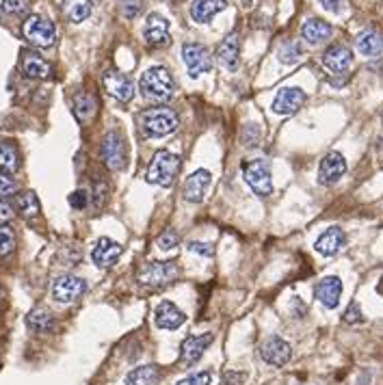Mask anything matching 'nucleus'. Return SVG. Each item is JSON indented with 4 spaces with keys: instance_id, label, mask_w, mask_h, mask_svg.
Here are the masks:
<instances>
[{
    "instance_id": "aec40b11",
    "label": "nucleus",
    "mask_w": 383,
    "mask_h": 385,
    "mask_svg": "<svg viewBox=\"0 0 383 385\" xmlns=\"http://www.w3.org/2000/svg\"><path fill=\"white\" fill-rule=\"evenodd\" d=\"M344 245H346V234L340 227H329L321 234L319 238H316L314 249H316V254L331 258V256L340 254V251L344 249Z\"/></svg>"
},
{
    "instance_id": "f257e3e1",
    "label": "nucleus",
    "mask_w": 383,
    "mask_h": 385,
    "mask_svg": "<svg viewBox=\"0 0 383 385\" xmlns=\"http://www.w3.org/2000/svg\"><path fill=\"white\" fill-rule=\"evenodd\" d=\"M139 89L145 100H152V102H169L176 93V80L169 74V70H165L162 65H154V68L145 70V74L141 76Z\"/></svg>"
},
{
    "instance_id": "37998d69",
    "label": "nucleus",
    "mask_w": 383,
    "mask_h": 385,
    "mask_svg": "<svg viewBox=\"0 0 383 385\" xmlns=\"http://www.w3.org/2000/svg\"><path fill=\"white\" fill-rule=\"evenodd\" d=\"M210 373H195V375H189L187 379H182L178 385H210Z\"/></svg>"
},
{
    "instance_id": "49530a36",
    "label": "nucleus",
    "mask_w": 383,
    "mask_h": 385,
    "mask_svg": "<svg viewBox=\"0 0 383 385\" xmlns=\"http://www.w3.org/2000/svg\"><path fill=\"white\" fill-rule=\"evenodd\" d=\"M13 206L7 202V199H0V225H7L13 219Z\"/></svg>"
},
{
    "instance_id": "c85d7f7f",
    "label": "nucleus",
    "mask_w": 383,
    "mask_h": 385,
    "mask_svg": "<svg viewBox=\"0 0 383 385\" xmlns=\"http://www.w3.org/2000/svg\"><path fill=\"white\" fill-rule=\"evenodd\" d=\"M63 13L72 24L85 22L91 15V0H63Z\"/></svg>"
},
{
    "instance_id": "09e8293b",
    "label": "nucleus",
    "mask_w": 383,
    "mask_h": 385,
    "mask_svg": "<svg viewBox=\"0 0 383 385\" xmlns=\"http://www.w3.org/2000/svg\"><path fill=\"white\" fill-rule=\"evenodd\" d=\"M165 3H174V0H165Z\"/></svg>"
},
{
    "instance_id": "39448f33",
    "label": "nucleus",
    "mask_w": 383,
    "mask_h": 385,
    "mask_svg": "<svg viewBox=\"0 0 383 385\" xmlns=\"http://www.w3.org/2000/svg\"><path fill=\"white\" fill-rule=\"evenodd\" d=\"M100 156L111 171H122L128 160V147L126 139L120 130H111L104 135L102 145H100Z\"/></svg>"
},
{
    "instance_id": "c03bdc74",
    "label": "nucleus",
    "mask_w": 383,
    "mask_h": 385,
    "mask_svg": "<svg viewBox=\"0 0 383 385\" xmlns=\"http://www.w3.org/2000/svg\"><path fill=\"white\" fill-rule=\"evenodd\" d=\"M321 3V7L325 9V11H329V13H342L344 11V7H346V0H319Z\"/></svg>"
},
{
    "instance_id": "c9c22d12",
    "label": "nucleus",
    "mask_w": 383,
    "mask_h": 385,
    "mask_svg": "<svg viewBox=\"0 0 383 385\" xmlns=\"http://www.w3.org/2000/svg\"><path fill=\"white\" fill-rule=\"evenodd\" d=\"M18 193V182H15L9 173L0 171V199H7Z\"/></svg>"
},
{
    "instance_id": "7ed1b4c3",
    "label": "nucleus",
    "mask_w": 383,
    "mask_h": 385,
    "mask_svg": "<svg viewBox=\"0 0 383 385\" xmlns=\"http://www.w3.org/2000/svg\"><path fill=\"white\" fill-rule=\"evenodd\" d=\"M180 167H182V160L178 154L169 152V149H158L147 167V182L156 184V187H162V189H169L174 187V182L180 173Z\"/></svg>"
},
{
    "instance_id": "58836bf2",
    "label": "nucleus",
    "mask_w": 383,
    "mask_h": 385,
    "mask_svg": "<svg viewBox=\"0 0 383 385\" xmlns=\"http://www.w3.org/2000/svg\"><path fill=\"white\" fill-rule=\"evenodd\" d=\"M3 9L11 15H24L28 11V0H3Z\"/></svg>"
},
{
    "instance_id": "ddd939ff",
    "label": "nucleus",
    "mask_w": 383,
    "mask_h": 385,
    "mask_svg": "<svg viewBox=\"0 0 383 385\" xmlns=\"http://www.w3.org/2000/svg\"><path fill=\"white\" fill-rule=\"evenodd\" d=\"M306 100H308V95L301 87H284V89H279V93L275 95L271 109L277 115H295L299 109L306 104Z\"/></svg>"
},
{
    "instance_id": "f03ea898",
    "label": "nucleus",
    "mask_w": 383,
    "mask_h": 385,
    "mask_svg": "<svg viewBox=\"0 0 383 385\" xmlns=\"http://www.w3.org/2000/svg\"><path fill=\"white\" fill-rule=\"evenodd\" d=\"M178 115L171 109H145L139 115V126L143 130V135L147 139H160V137H167L171 132L178 130Z\"/></svg>"
},
{
    "instance_id": "cd10ccee",
    "label": "nucleus",
    "mask_w": 383,
    "mask_h": 385,
    "mask_svg": "<svg viewBox=\"0 0 383 385\" xmlns=\"http://www.w3.org/2000/svg\"><path fill=\"white\" fill-rule=\"evenodd\" d=\"M160 381V368L154 364L139 366L135 370H130L126 377V385H158Z\"/></svg>"
},
{
    "instance_id": "79ce46f5",
    "label": "nucleus",
    "mask_w": 383,
    "mask_h": 385,
    "mask_svg": "<svg viewBox=\"0 0 383 385\" xmlns=\"http://www.w3.org/2000/svg\"><path fill=\"white\" fill-rule=\"evenodd\" d=\"M189 251H193V254H197V256H206V258H212L214 256V247L210 243L193 241V243H189Z\"/></svg>"
},
{
    "instance_id": "4468645a",
    "label": "nucleus",
    "mask_w": 383,
    "mask_h": 385,
    "mask_svg": "<svg viewBox=\"0 0 383 385\" xmlns=\"http://www.w3.org/2000/svg\"><path fill=\"white\" fill-rule=\"evenodd\" d=\"M260 357L269 366L281 368V366H286L290 361L292 348H290V344L286 340H281L279 336H273V338H269L260 346Z\"/></svg>"
},
{
    "instance_id": "a18cd8bd",
    "label": "nucleus",
    "mask_w": 383,
    "mask_h": 385,
    "mask_svg": "<svg viewBox=\"0 0 383 385\" xmlns=\"http://www.w3.org/2000/svg\"><path fill=\"white\" fill-rule=\"evenodd\" d=\"M247 379L245 373H239V370H225L223 373V385H243Z\"/></svg>"
},
{
    "instance_id": "4be33fe9",
    "label": "nucleus",
    "mask_w": 383,
    "mask_h": 385,
    "mask_svg": "<svg viewBox=\"0 0 383 385\" xmlns=\"http://www.w3.org/2000/svg\"><path fill=\"white\" fill-rule=\"evenodd\" d=\"M355 46L359 50V55L368 57V59H379L383 57V35L375 28H366L362 30L357 39H355Z\"/></svg>"
},
{
    "instance_id": "72a5a7b5",
    "label": "nucleus",
    "mask_w": 383,
    "mask_h": 385,
    "mask_svg": "<svg viewBox=\"0 0 383 385\" xmlns=\"http://www.w3.org/2000/svg\"><path fill=\"white\" fill-rule=\"evenodd\" d=\"M15 249V234L9 225H0V258H7Z\"/></svg>"
},
{
    "instance_id": "8fccbe9b",
    "label": "nucleus",
    "mask_w": 383,
    "mask_h": 385,
    "mask_svg": "<svg viewBox=\"0 0 383 385\" xmlns=\"http://www.w3.org/2000/svg\"><path fill=\"white\" fill-rule=\"evenodd\" d=\"M381 120H383V113H381Z\"/></svg>"
},
{
    "instance_id": "2f4dec72",
    "label": "nucleus",
    "mask_w": 383,
    "mask_h": 385,
    "mask_svg": "<svg viewBox=\"0 0 383 385\" xmlns=\"http://www.w3.org/2000/svg\"><path fill=\"white\" fill-rule=\"evenodd\" d=\"M74 113H76L78 120L87 122L89 117L95 115V97L91 93H87V91L76 93V97H74Z\"/></svg>"
},
{
    "instance_id": "f3484780",
    "label": "nucleus",
    "mask_w": 383,
    "mask_h": 385,
    "mask_svg": "<svg viewBox=\"0 0 383 385\" xmlns=\"http://www.w3.org/2000/svg\"><path fill=\"white\" fill-rule=\"evenodd\" d=\"M323 65L334 74H346L353 65V53L344 44H334L323 53Z\"/></svg>"
},
{
    "instance_id": "5701e85b",
    "label": "nucleus",
    "mask_w": 383,
    "mask_h": 385,
    "mask_svg": "<svg viewBox=\"0 0 383 385\" xmlns=\"http://www.w3.org/2000/svg\"><path fill=\"white\" fill-rule=\"evenodd\" d=\"M331 35H334V28H331V24L325 22V20H319V18H312V20L303 22V26H301V37L310 46L325 44Z\"/></svg>"
},
{
    "instance_id": "2eb2a0df",
    "label": "nucleus",
    "mask_w": 383,
    "mask_h": 385,
    "mask_svg": "<svg viewBox=\"0 0 383 385\" xmlns=\"http://www.w3.org/2000/svg\"><path fill=\"white\" fill-rule=\"evenodd\" d=\"M214 342V336L212 333H204V336H187L180 344V361L187 364V366H193L202 359L204 350Z\"/></svg>"
},
{
    "instance_id": "c756f323",
    "label": "nucleus",
    "mask_w": 383,
    "mask_h": 385,
    "mask_svg": "<svg viewBox=\"0 0 383 385\" xmlns=\"http://www.w3.org/2000/svg\"><path fill=\"white\" fill-rule=\"evenodd\" d=\"M0 169L5 173H15L20 169V152L9 141H0Z\"/></svg>"
},
{
    "instance_id": "6e6552de",
    "label": "nucleus",
    "mask_w": 383,
    "mask_h": 385,
    "mask_svg": "<svg viewBox=\"0 0 383 385\" xmlns=\"http://www.w3.org/2000/svg\"><path fill=\"white\" fill-rule=\"evenodd\" d=\"M182 61H185L191 78H197V76H202V74L212 70L210 53L202 44H185L182 46Z\"/></svg>"
},
{
    "instance_id": "6ab92c4d",
    "label": "nucleus",
    "mask_w": 383,
    "mask_h": 385,
    "mask_svg": "<svg viewBox=\"0 0 383 385\" xmlns=\"http://www.w3.org/2000/svg\"><path fill=\"white\" fill-rule=\"evenodd\" d=\"M314 297L319 299L327 310L338 308L340 297H342V281H340V277H336V275L323 277L319 283H316Z\"/></svg>"
},
{
    "instance_id": "4c0bfd02",
    "label": "nucleus",
    "mask_w": 383,
    "mask_h": 385,
    "mask_svg": "<svg viewBox=\"0 0 383 385\" xmlns=\"http://www.w3.org/2000/svg\"><path fill=\"white\" fill-rule=\"evenodd\" d=\"M342 321H344V323H348V325H357V323H362V321H364V318H362V310H359V303H357V301H353V303H348V308L344 310Z\"/></svg>"
},
{
    "instance_id": "f8f14e48",
    "label": "nucleus",
    "mask_w": 383,
    "mask_h": 385,
    "mask_svg": "<svg viewBox=\"0 0 383 385\" xmlns=\"http://www.w3.org/2000/svg\"><path fill=\"white\" fill-rule=\"evenodd\" d=\"M143 37L152 48H162V46L171 44L169 22L158 13H149L145 20V26H143Z\"/></svg>"
},
{
    "instance_id": "de8ad7c7",
    "label": "nucleus",
    "mask_w": 383,
    "mask_h": 385,
    "mask_svg": "<svg viewBox=\"0 0 383 385\" xmlns=\"http://www.w3.org/2000/svg\"><path fill=\"white\" fill-rule=\"evenodd\" d=\"M377 292L383 297V277H381V279H379V283H377Z\"/></svg>"
},
{
    "instance_id": "9d476101",
    "label": "nucleus",
    "mask_w": 383,
    "mask_h": 385,
    "mask_svg": "<svg viewBox=\"0 0 383 385\" xmlns=\"http://www.w3.org/2000/svg\"><path fill=\"white\" fill-rule=\"evenodd\" d=\"M346 173V158L340 152H329L319 165V184L321 187H334Z\"/></svg>"
},
{
    "instance_id": "a878e982",
    "label": "nucleus",
    "mask_w": 383,
    "mask_h": 385,
    "mask_svg": "<svg viewBox=\"0 0 383 385\" xmlns=\"http://www.w3.org/2000/svg\"><path fill=\"white\" fill-rule=\"evenodd\" d=\"M239 57H241V41L236 32H230V35L219 44V61L225 65L227 70L239 68Z\"/></svg>"
},
{
    "instance_id": "412c9836",
    "label": "nucleus",
    "mask_w": 383,
    "mask_h": 385,
    "mask_svg": "<svg viewBox=\"0 0 383 385\" xmlns=\"http://www.w3.org/2000/svg\"><path fill=\"white\" fill-rule=\"evenodd\" d=\"M185 321H187L185 312H182V310L174 303V301H162V303L154 310V323H156V327H160V329L174 331V329H178V327L185 325Z\"/></svg>"
},
{
    "instance_id": "9b49d317",
    "label": "nucleus",
    "mask_w": 383,
    "mask_h": 385,
    "mask_svg": "<svg viewBox=\"0 0 383 385\" xmlns=\"http://www.w3.org/2000/svg\"><path fill=\"white\" fill-rule=\"evenodd\" d=\"M212 184V176L208 169H197L195 173H191L185 182V189H182V197H185V202L191 204H202L204 197Z\"/></svg>"
},
{
    "instance_id": "7c9ffc66",
    "label": "nucleus",
    "mask_w": 383,
    "mask_h": 385,
    "mask_svg": "<svg viewBox=\"0 0 383 385\" xmlns=\"http://www.w3.org/2000/svg\"><path fill=\"white\" fill-rule=\"evenodd\" d=\"M15 210H18L24 216V219H32V216H37L39 210H41L37 195L32 193V191L15 195Z\"/></svg>"
},
{
    "instance_id": "423d86ee",
    "label": "nucleus",
    "mask_w": 383,
    "mask_h": 385,
    "mask_svg": "<svg viewBox=\"0 0 383 385\" xmlns=\"http://www.w3.org/2000/svg\"><path fill=\"white\" fill-rule=\"evenodd\" d=\"M24 37L30 46L37 48H50L57 39V28L44 15H28L24 26H22Z\"/></svg>"
},
{
    "instance_id": "e433bc0d",
    "label": "nucleus",
    "mask_w": 383,
    "mask_h": 385,
    "mask_svg": "<svg viewBox=\"0 0 383 385\" xmlns=\"http://www.w3.org/2000/svg\"><path fill=\"white\" fill-rule=\"evenodd\" d=\"M180 245V234L176 229H165L158 236V247L162 251H171Z\"/></svg>"
},
{
    "instance_id": "f704fd0d",
    "label": "nucleus",
    "mask_w": 383,
    "mask_h": 385,
    "mask_svg": "<svg viewBox=\"0 0 383 385\" xmlns=\"http://www.w3.org/2000/svg\"><path fill=\"white\" fill-rule=\"evenodd\" d=\"M120 9L126 20H135L143 11V0H120Z\"/></svg>"
},
{
    "instance_id": "b1692460",
    "label": "nucleus",
    "mask_w": 383,
    "mask_h": 385,
    "mask_svg": "<svg viewBox=\"0 0 383 385\" xmlns=\"http://www.w3.org/2000/svg\"><path fill=\"white\" fill-rule=\"evenodd\" d=\"M227 7V0H193L191 18L197 24H208L216 13Z\"/></svg>"
},
{
    "instance_id": "393cba45",
    "label": "nucleus",
    "mask_w": 383,
    "mask_h": 385,
    "mask_svg": "<svg viewBox=\"0 0 383 385\" xmlns=\"http://www.w3.org/2000/svg\"><path fill=\"white\" fill-rule=\"evenodd\" d=\"M22 72L28 78H41L44 80V78H48L50 74H53V68H50V63L44 57L26 50V53H22Z\"/></svg>"
},
{
    "instance_id": "a211bd4d",
    "label": "nucleus",
    "mask_w": 383,
    "mask_h": 385,
    "mask_svg": "<svg viewBox=\"0 0 383 385\" xmlns=\"http://www.w3.org/2000/svg\"><path fill=\"white\" fill-rule=\"evenodd\" d=\"M102 85L104 89L113 95V97H118L120 102H130L132 95H135V82H132L126 74L122 72H106L102 76Z\"/></svg>"
},
{
    "instance_id": "bb28decb",
    "label": "nucleus",
    "mask_w": 383,
    "mask_h": 385,
    "mask_svg": "<svg viewBox=\"0 0 383 385\" xmlns=\"http://www.w3.org/2000/svg\"><path fill=\"white\" fill-rule=\"evenodd\" d=\"M26 325H28V329H30L32 333H53L55 327H57V321H55V316L50 314L48 310L35 308L32 312H28Z\"/></svg>"
},
{
    "instance_id": "20e7f679",
    "label": "nucleus",
    "mask_w": 383,
    "mask_h": 385,
    "mask_svg": "<svg viewBox=\"0 0 383 385\" xmlns=\"http://www.w3.org/2000/svg\"><path fill=\"white\" fill-rule=\"evenodd\" d=\"M180 275V269L176 262H147L143 269L137 273V279L143 286L158 290L174 283Z\"/></svg>"
},
{
    "instance_id": "1a4fd4ad",
    "label": "nucleus",
    "mask_w": 383,
    "mask_h": 385,
    "mask_svg": "<svg viewBox=\"0 0 383 385\" xmlns=\"http://www.w3.org/2000/svg\"><path fill=\"white\" fill-rule=\"evenodd\" d=\"M87 290L85 279H80L76 275H61L53 283V299L59 303H74Z\"/></svg>"
},
{
    "instance_id": "0eeeda50",
    "label": "nucleus",
    "mask_w": 383,
    "mask_h": 385,
    "mask_svg": "<svg viewBox=\"0 0 383 385\" xmlns=\"http://www.w3.org/2000/svg\"><path fill=\"white\" fill-rule=\"evenodd\" d=\"M243 176L245 182L249 184L256 195L269 197L273 193V180H271V169L264 160H249L243 165Z\"/></svg>"
},
{
    "instance_id": "473e14b6",
    "label": "nucleus",
    "mask_w": 383,
    "mask_h": 385,
    "mask_svg": "<svg viewBox=\"0 0 383 385\" xmlns=\"http://www.w3.org/2000/svg\"><path fill=\"white\" fill-rule=\"evenodd\" d=\"M301 55H303V48L299 41H288V44H284L279 48V61L281 63H297Z\"/></svg>"
},
{
    "instance_id": "ea45409f",
    "label": "nucleus",
    "mask_w": 383,
    "mask_h": 385,
    "mask_svg": "<svg viewBox=\"0 0 383 385\" xmlns=\"http://www.w3.org/2000/svg\"><path fill=\"white\" fill-rule=\"evenodd\" d=\"M243 141L247 147H254L260 143V128L258 124H247V128L243 130Z\"/></svg>"
},
{
    "instance_id": "dca6fc26",
    "label": "nucleus",
    "mask_w": 383,
    "mask_h": 385,
    "mask_svg": "<svg viewBox=\"0 0 383 385\" xmlns=\"http://www.w3.org/2000/svg\"><path fill=\"white\" fill-rule=\"evenodd\" d=\"M122 254H124V247L120 243L102 236L91 251V260L97 269H111V266L122 258Z\"/></svg>"
},
{
    "instance_id": "a19ab883",
    "label": "nucleus",
    "mask_w": 383,
    "mask_h": 385,
    "mask_svg": "<svg viewBox=\"0 0 383 385\" xmlns=\"http://www.w3.org/2000/svg\"><path fill=\"white\" fill-rule=\"evenodd\" d=\"M70 206L76 208V210L87 208V206H89V193H87V191H82V189L74 191V193L70 195Z\"/></svg>"
}]
</instances>
